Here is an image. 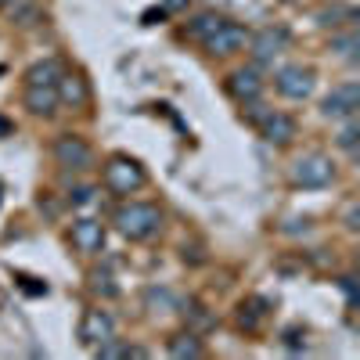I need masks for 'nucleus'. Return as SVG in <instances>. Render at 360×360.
<instances>
[{
    "mask_svg": "<svg viewBox=\"0 0 360 360\" xmlns=\"http://www.w3.org/2000/svg\"><path fill=\"white\" fill-rule=\"evenodd\" d=\"M112 224H115V231L123 238H130V242H148V238L159 234L162 213H159V205H152V202H127V205L115 209Z\"/></svg>",
    "mask_w": 360,
    "mask_h": 360,
    "instance_id": "1",
    "label": "nucleus"
},
{
    "mask_svg": "<svg viewBox=\"0 0 360 360\" xmlns=\"http://www.w3.org/2000/svg\"><path fill=\"white\" fill-rule=\"evenodd\" d=\"M288 176H292L295 188H310V191L314 188H328L335 180V162L328 155H321V152H310V155H299L292 162Z\"/></svg>",
    "mask_w": 360,
    "mask_h": 360,
    "instance_id": "2",
    "label": "nucleus"
},
{
    "mask_svg": "<svg viewBox=\"0 0 360 360\" xmlns=\"http://www.w3.org/2000/svg\"><path fill=\"white\" fill-rule=\"evenodd\" d=\"M144 180H148V176H144L141 162H134V159H127V155H112V159L105 162V188L115 191V195H134V191H141Z\"/></svg>",
    "mask_w": 360,
    "mask_h": 360,
    "instance_id": "3",
    "label": "nucleus"
},
{
    "mask_svg": "<svg viewBox=\"0 0 360 360\" xmlns=\"http://www.w3.org/2000/svg\"><path fill=\"white\" fill-rule=\"evenodd\" d=\"M274 86H278V94L288 98V101H307L314 94V72L303 69V65H285V69H278Z\"/></svg>",
    "mask_w": 360,
    "mask_h": 360,
    "instance_id": "4",
    "label": "nucleus"
},
{
    "mask_svg": "<svg viewBox=\"0 0 360 360\" xmlns=\"http://www.w3.org/2000/svg\"><path fill=\"white\" fill-rule=\"evenodd\" d=\"M54 159H58V166H65V169H90V162H94V148H90L83 137H76V134H62L54 141Z\"/></svg>",
    "mask_w": 360,
    "mask_h": 360,
    "instance_id": "5",
    "label": "nucleus"
},
{
    "mask_svg": "<svg viewBox=\"0 0 360 360\" xmlns=\"http://www.w3.org/2000/svg\"><path fill=\"white\" fill-rule=\"evenodd\" d=\"M202 47H205L209 54H217V58L238 54V51H245V47H249V29H245V25H238V22H224V25H220Z\"/></svg>",
    "mask_w": 360,
    "mask_h": 360,
    "instance_id": "6",
    "label": "nucleus"
},
{
    "mask_svg": "<svg viewBox=\"0 0 360 360\" xmlns=\"http://www.w3.org/2000/svg\"><path fill=\"white\" fill-rule=\"evenodd\" d=\"M356 108H360V86H356L353 79H346V83L332 86V94H328V98L321 101V112H324L328 119H346V115H356Z\"/></svg>",
    "mask_w": 360,
    "mask_h": 360,
    "instance_id": "7",
    "label": "nucleus"
},
{
    "mask_svg": "<svg viewBox=\"0 0 360 360\" xmlns=\"http://www.w3.org/2000/svg\"><path fill=\"white\" fill-rule=\"evenodd\" d=\"M285 47H288V29L281 25H266L259 33H249V51L256 62H274Z\"/></svg>",
    "mask_w": 360,
    "mask_h": 360,
    "instance_id": "8",
    "label": "nucleus"
},
{
    "mask_svg": "<svg viewBox=\"0 0 360 360\" xmlns=\"http://www.w3.org/2000/svg\"><path fill=\"white\" fill-rule=\"evenodd\" d=\"M112 335H115V321H112L108 310H86V314H83L79 339H83L86 346H98V342H105V339H112Z\"/></svg>",
    "mask_w": 360,
    "mask_h": 360,
    "instance_id": "9",
    "label": "nucleus"
},
{
    "mask_svg": "<svg viewBox=\"0 0 360 360\" xmlns=\"http://www.w3.org/2000/svg\"><path fill=\"white\" fill-rule=\"evenodd\" d=\"M72 245H76L79 252H86V256L101 252V249H105V224H101V220H90V217L76 220V224H72Z\"/></svg>",
    "mask_w": 360,
    "mask_h": 360,
    "instance_id": "10",
    "label": "nucleus"
},
{
    "mask_svg": "<svg viewBox=\"0 0 360 360\" xmlns=\"http://www.w3.org/2000/svg\"><path fill=\"white\" fill-rule=\"evenodd\" d=\"M227 90H231V98H238L245 105V101H256L263 94V79H259L256 69H234L227 76Z\"/></svg>",
    "mask_w": 360,
    "mask_h": 360,
    "instance_id": "11",
    "label": "nucleus"
},
{
    "mask_svg": "<svg viewBox=\"0 0 360 360\" xmlns=\"http://www.w3.org/2000/svg\"><path fill=\"white\" fill-rule=\"evenodd\" d=\"M259 134H263L266 144H288V141L295 137V119L285 115V112H274V108H270V115L259 123Z\"/></svg>",
    "mask_w": 360,
    "mask_h": 360,
    "instance_id": "12",
    "label": "nucleus"
},
{
    "mask_svg": "<svg viewBox=\"0 0 360 360\" xmlns=\"http://www.w3.org/2000/svg\"><path fill=\"white\" fill-rule=\"evenodd\" d=\"M58 105H62V101H58L54 86H25V108L33 115H54Z\"/></svg>",
    "mask_w": 360,
    "mask_h": 360,
    "instance_id": "13",
    "label": "nucleus"
},
{
    "mask_svg": "<svg viewBox=\"0 0 360 360\" xmlns=\"http://www.w3.org/2000/svg\"><path fill=\"white\" fill-rule=\"evenodd\" d=\"M54 90H58V101H65V105H72V108H79V105L86 101V83H83L79 76H72V72L58 76Z\"/></svg>",
    "mask_w": 360,
    "mask_h": 360,
    "instance_id": "14",
    "label": "nucleus"
},
{
    "mask_svg": "<svg viewBox=\"0 0 360 360\" xmlns=\"http://www.w3.org/2000/svg\"><path fill=\"white\" fill-rule=\"evenodd\" d=\"M166 349H169V356H176V360H198V356H205V346H202V339H198L195 332L173 335Z\"/></svg>",
    "mask_w": 360,
    "mask_h": 360,
    "instance_id": "15",
    "label": "nucleus"
},
{
    "mask_svg": "<svg viewBox=\"0 0 360 360\" xmlns=\"http://www.w3.org/2000/svg\"><path fill=\"white\" fill-rule=\"evenodd\" d=\"M224 22H227V18H224V15H217V11H202V15H195V18L188 22V37H191V40H198V44H205V40L213 37Z\"/></svg>",
    "mask_w": 360,
    "mask_h": 360,
    "instance_id": "16",
    "label": "nucleus"
},
{
    "mask_svg": "<svg viewBox=\"0 0 360 360\" xmlns=\"http://www.w3.org/2000/svg\"><path fill=\"white\" fill-rule=\"evenodd\" d=\"M58 76H62V65H58V58H44V62H37L33 69L25 72V86H54Z\"/></svg>",
    "mask_w": 360,
    "mask_h": 360,
    "instance_id": "17",
    "label": "nucleus"
},
{
    "mask_svg": "<svg viewBox=\"0 0 360 360\" xmlns=\"http://www.w3.org/2000/svg\"><path fill=\"white\" fill-rule=\"evenodd\" d=\"M263 317H266V299H259V295L245 299V303L238 307V328H245V332H256L263 324Z\"/></svg>",
    "mask_w": 360,
    "mask_h": 360,
    "instance_id": "18",
    "label": "nucleus"
},
{
    "mask_svg": "<svg viewBox=\"0 0 360 360\" xmlns=\"http://www.w3.org/2000/svg\"><path fill=\"white\" fill-rule=\"evenodd\" d=\"M356 141H360V127H356V119H353V115H346V127L339 130L335 144L342 148L346 155H356Z\"/></svg>",
    "mask_w": 360,
    "mask_h": 360,
    "instance_id": "19",
    "label": "nucleus"
},
{
    "mask_svg": "<svg viewBox=\"0 0 360 360\" xmlns=\"http://www.w3.org/2000/svg\"><path fill=\"white\" fill-rule=\"evenodd\" d=\"M339 18L353 22V18H356V11H353V8H342V4H335V8H321V11H317V25H324V29H328V25H332V29H335V25H342Z\"/></svg>",
    "mask_w": 360,
    "mask_h": 360,
    "instance_id": "20",
    "label": "nucleus"
},
{
    "mask_svg": "<svg viewBox=\"0 0 360 360\" xmlns=\"http://www.w3.org/2000/svg\"><path fill=\"white\" fill-rule=\"evenodd\" d=\"M332 51L342 58V62H356V33L346 37H332Z\"/></svg>",
    "mask_w": 360,
    "mask_h": 360,
    "instance_id": "21",
    "label": "nucleus"
},
{
    "mask_svg": "<svg viewBox=\"0 0 360 360\" xmlns=\"http://www.w3.org/2000/svg\"><path fill=\"white\" fill-rule=\"evenodd\" d=\"M94 353H98V356H105V360H115V356H130V346H127V342H115V335H112V339L98 342V346H94Z\"/></svg>",
    "mask_w": 360,
    "mask_h": 360,
    "instance_id": "22",
    "label": "nucleus"
},
{
    "mask_svg": "<svg viewBox=\"0 0 360 360\" xmlns=\"http://www.w3.org/2000/svg\"><path fill=\"white\" fill-rule=\"evenodd\" d=\"M94 198H98V188H94V184H79V188H72V191H69V202H72L76 209L94 205Z\"/></svg>",
    "mask_w": 360,
    "mask_h": 360,
    "instance_id": "23",
    "label": "nucleus"
},
{
    "mask_svg": "<svg viewBox=\"0 0 360 360\" xmlns=\"http://www.w3.org/2000/svg\"><path fill=\"white\" fill-rule=\"evenodd\" d=\"M148 307H162V310H173L176 307V295L169 288H148Z\"/></svg>",
    "mask_w": 360,
    "mask_h": 360,
    "instance_id": "24",
    "label": "nucleus"
},
{
    "mask_svg": "<svg viewBox=\"0 0 360 360\" xmlns=\"http://www.w3.org/2000/svg\"><path fill=\"white\" fill-rule=\"evenodd\" d=\"M339 288H342V295H346V303H349V307H356V303H360L356 278H349V274H346V278H339Z\"/></svg>",
    "mask_w": 360,
    "mask_h": 360,
    "instance_id": "25",
    "label": "nucleus"
},
{
    "mask_svg": "<svg viewBox=\"0 0 360 360\" xmlns=\"http://www.w3.org/2000/svg\"><path fill=\"white\" fill-rule=\"evenodd\" d=\"M94 292H101L105 299H112V295H115L119 288L112 285V278H108V274H101V270H98V274H94Z\"/></svg>",
    "mask_w": 360,
    "mask_h": 360,
    "instance_id": "26",
    "label": "nucleus"
},
{
    "mask_svg": "<svg viewBox=\"0 0 360 360\" xmlns=\"http://www.w3.org/2000/svg\"><path fill=\"white\" fill-rule=\"evenodd\" d=\"M15 18H18L22 25H33V18H37V8H29V4H22V8H15Z\"/></svg>",
    "mask_w": 360,
    "mask_h": 360,
    "instance_id": "27",
    "label": "nucleus"
},
{
    "mask_svg": "<svg viewBox=\"0 0 360 360\" xmlns=\"http://www.w3.org/2000/svg\"><path fill=\"white\" fill-rule=\"evenodd\" d=\"M22 288L29 295H47V285H33V278H22Z\"/></svg>",
    "mask_w": 360,
    "mask_h": 360,
    "instance_id": "28",
    "label": "nucleus"
},
{
    "mask_svg": "<svg viewBox=\"0 0 360 360\" xmlns=\"http://www.w3.org/2000/svg\"><path fill=\"white\" fill-rule=\"evenodd\" d=\"M346 227H349V231H356V227H360V213H356V205H349V209H346Z\"/></svg>",
    "mask_w": 360,
    "mask_h": 360,
    "instance_id": "29",
    "label": "nucleus"
},
{
    "mask_svg": "<svg viewBox=\"0 0 360 360\" xmlns=\"http://www.w3.org/2000/svg\"><path fill=\"white\" fill-rule=\"evenodd\" d=\"M11 130H15V123H11L8 115H0V141H4V137H11Z\"/></svg>",
    "mask_w": 360,
    "mask_h": 360,
    "instance_id": "30",
    "label": "nucleus"
},
{
    "mask_svg": "<svg viewBox=\"0 0 360 360\" xmlns=\"http://www.w3.org/2000/svg\"><path fill=\"white\" fill-rule=\"evenodd\" d=\"M285 346L299 349V328H288V332H285Z\"/></svg>",
    "mask_w": 360,
    "mask_h": 360,
    "instance_id": "31",
    "label": "nucleus"
},
{
    "mask_svg": "<svg viewBox=\"0 0 360 360\" xmlns=\"http://www.w3.org/2000/svg\"><path fill=\"white\" fill-rule=\"evenodd\" d=\"M162 8L166 11H180V8H188V0H162Z\"/></svg>",
    "mask_w": 360,
    "mask_h": 360,
    "instance_id": "32",
    "label": "nucleus"
},
{
    "mask_svg": "<svg viewBox=\"0 0 360 360\" xmlns=\"http://www.w3.org/2000/svg\"><path fill=\"white\" fill-rule=\"evenodd\" d=\"M8 4H15V0H0V8H8Z\"/></svg>",
    "mask_w": 360,
    "mask_h": 360,
    "instance_id": "33",
    "label": "nucleus"
},
{
    "mask_svg": "<svg viewBox=\"0 0 360 360\" xmlns=\"http://www.w3.org/2000/svg\"><path fill=\"white\" fill-rule=\"evenodd\" d=\"M285 4H295V0H285Z\"/></svg>",
    "mask_w": 360,
    "mask_h": 360,
    "instance_id": "34",
    "label": "nucleus"
},
{
    "mask_svg": "<svg viewBox=\"0 0 360 360\" xmlns=\"http://www.w3.org/2000/svg\"><path fill=\"white\" fill-rule=\"evenodd\" d=\"M0 72H4V65H0Z\"/></svg>",
    "mask_w": 360,
    "mask_h": 360,
    "instance_id": "35",
    "label": "nucleus"
}]
</instances>
